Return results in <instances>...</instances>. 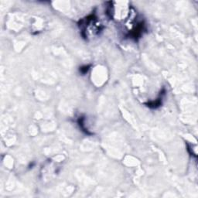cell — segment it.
<instances>
[{
  "mask_svg": "<svg viewBox=\"0 0 198 198\" xmlns=\"http://www.w3.org/2000/svg\"><path fill=\"white\" fill-rule=\"evenodd\" d=\"M90 65H88V66H83V67H80V72L81 74H85L88 72V71L89 70V68H90Z\"/></svg>",
  "mask_w": 198,
  "mask_h": 198,
  "instance_id": "7a4b0ae2",
  "label": "cell"
},
{
  "mask_svg": "<svg viewBox=\"0 0 198 198\" xmlns=\"http://www.w3.org/2000/svg\"><path fill=\"white\" fill-rule=\"evenodd\" d=\"M166 94V90L165 88H163L161 91V92L159 94V96L158 97V98L156 100V101H149L148 103H146L148 108H153V109H156V108H158L159 107H160V105H162V101H163V98Z\"/></svg>",
  "mask_w": 198,
  "mask_h": 198,
  "instance_id": "6da1fadb",
  "label": "cell"
}]
</instances>
